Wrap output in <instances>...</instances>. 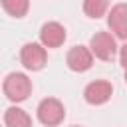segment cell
Segmentation results:
<instances>
[{
  "label": "cell",
  "mask_w": 127,
  "mask_h": 127,
  "mask_svg": "<svg viewBox=\"0 0 127 127\" xmlns=\"http://www.w3.org/2000/svg\"><path fill=\"white\" fill-rule=\"evenodd\" d=\"M4 95L14 101V103H20V101H26L32 93V81L26 73H20V71H12L6 75L4 79Z\"/></svg>",
  "instance_id": "1"
},
{
  "label": "cell",
  "mask_w": 127,
  "mask_h": 127,
  "mask_svg": "<svg viewBox=\"0 0 127 127\" xmlns=\"http://www.w3.org/2000/svg\"><path fill=\"white\" fill-rule=\"evenodd\" d=\"M107 24L111 28V32L119 38V40H125L127 38V6L121 2V4H115L109 12V18H107Z\"/></svg>",
  "instance_id": "8"
},
{
  "label": "cell",
  "mask_w": 127,
  "mask_h": 127,
  "mask_svg": "<svg viewBox=\"0 0 127 127\" xmlns=\"http://www.w3.org/2000/svg\"><path fill=\"white\" fill-rule=\"evenodd\" d=\"M4 123L6 127H32L30 115L20 107H8L4 113Z\"/></svg>",
  "instance_id": "9"
},
{
  "label": "cell",
  "mask_w": 127,
  "mask_h": 127,
  "mask_svg": "<svg viewBox=\"0 0 127 127\" xmlns=\"http://www.w3.org/2000/svg\"><path fill=\"white\" fill-rule=\"evenodd\" d=\"M65 64H67V67L71 71L83 73L93 65V56L85 46H73L65 56Z\"/></svg>",
  "instance_id": "6"
},
{
  "label": "cell",
  "mask_w": 127,
  "mask_h": 127,
  "mask_svg": "<svg viewBox=\"0 0 127 127\" xmlns=\"http://www.w3.org/2000/svg\"><path fill=\"white\" fill-rule=\"evenodd\" d=\"M20 62L26 69L30 71H40L46 62H48V54H46V48L42 44H36V42H30V44H24V48L20 50Z\"/></svg>",
  "instance_id": "4"
},
{
  "label": "cell",
  "mask_w": 127,
  "mask_h": 127,
  "mask_svg": "<svg viewBox=\"0 0 127 127\" xmlns=\"http://www.w3.org/2000/svg\"><path fill=\"white\" fill-rule=\"evenodd\" d=\"M40 42L44 48H60L65 42V28L60 22H46L40 30Z\"/></svg>",
  "instance_id": "7"
},
{
  "label": "cell",
  "mask_w": 127,
  "mask_h": 127,
  "mask_svg": "<svg viewBox=\"0 0 127 127\" xmlns=\"http://www.w3.org/2000/svg\"><path fill=\"white\" fill-rule=\"evenodd\" d=\"M73 127H79V125H73Z\"/></svg>",
  "instance_id": "12"
},
{
  "label": "cell",
  "mask_w": 127,
  "mask_h": 127,
  "mask_svg": "<svg viewBox=\"0 0 127 127\" xmlns=\"http://www.w3.org/2000/svg\"><path fill=\"white\" fill-rule=\"evenodd\" d=\"M109 8V0H83V12L89 18H101Z\"/></svg>",
  "instance_id": "11"
},
{
  "label": "cell",
  "mask_w": 127,
  "mask_h": 127,
  "mask_svg": "<svg viewBox=\"0 0 127 127\" xmlns=\"http://www.w3.org/2000/svg\"><path fill=\"white\" fill-rule=\"evenodd\" d=\"M89 52L91 56L103 60V62H111L117 54V44H115V38L109 34V32H97L91 36L89 40Z\"/></svg>",
  "instance_id": "3"
},
{
  "label": "cell",
  "mask_w": 127,
  "mask_h": 127,
  "mask_svg": "<svg viewBox=\"0 0 127 127\" xmlns=\"http://www.w3.org/2000/svg\"><path fill=\"white\" fill-rule=\"evenodd\" d=\"M113 95V85L105 79H95L91 83H87L85 91H83V97L89 105H103L111 99Z\"/></svg>",
  "instance_id": "5"
},
{
  "label": "cell",
  "mask_w": 127,
  "mask_h": 127,
  "mask_svg": "<svg viewBox=\"0 0 127 127\" xmlns=\"http://www.w3.org/2000/svg\"><path fill=\"white\" fill-rule=\"evenodd\" d=\"M65 117V107L56 97H46L38 105V119L46 127H58Z\"/></svg>",
  "instance_id": "2"
},
{
  "label": "cell",
  "mask_w": 127,
  "mask_h": 127,
  "mask_svg": "<svg viewBox=\"0 0 127 127\" xmlns=\"http://www.w3.org/2000/svg\"><path fill=\"white\" fill-rule=\"evenodd\" d=\"M0 2L6 14H10L12 18H24L30 8V0H0Z\"/></svg>",
  "instance_id": "10"
}]
</instances>
